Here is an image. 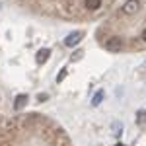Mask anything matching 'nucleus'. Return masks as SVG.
Masks as SVG:
<instances>
[{
	"mask_svg": "<svg viewBox=\"0 0 146 146\" xmlns=\"http://www.w3.org/2000/svg\"><path fill=\"white\" fill-rule=\"evenodd\" d=\"M105 51H109V53H121L123 51V39L121 37H117V35H111L109 39H105Z\"/></svg>",
	"mask_w": 146,
	"mask_h": 146,
	"instance_id": "f257e3e1",
	"label": "nucleus"
},
{
	"mask_svg": "<svg viewBox=\"0 0 146 146\" xmlns=\"http://www.w3.org/2000/svg\"><path fill=\"white\" fill-rule=\"evenodd\" d=\"M47 98H49L47 94H39V96H37V101H47Z\"/></svg>",
	"mask_w": 146,
	"mask_h": 146,
	"instance_id": "f8f14e48",
	"label": "nucleus"
},
{
	"mask_svg": "<svg viewBox=\"0 0 146 146\" xmlns=\"http://www.w3.org/2000/svg\"><path fill=\"white\" fill-rule=\"evenodd\" d=\"M144 68H146V64H144Z\"/></svg>",
	"mask_w": 146,
	"mask_h": 146,
	"instance_id": "2eb2a0df",
	"label": "nucleus"
},
{
	"mask_svg": "<svg viewBox=\"0 0 146 146\" xmlns=\"http://www.w3.org/2000/svg\"><path fill=\"white\" fill-rule=\"evenodd\" d=\"M27 94H20V96H16V101H14V109L16 111H22L23 107L27 105Z\"/></svg>",
	"mask_w": 146,
	"mask_h": 146,
	"instance_id": "423d86ee",
	"label": "nucleus"
},
{
	"mask_svg": "<svg viewBox=\"0 0 146 146\" xmlns=\"http://www.w3.org/2000/svg\"><path fill=\"white\" fill-rule=\"evenodd\" d=\"M66 74H68V70H66V68H62V70H60V74L56 76V82H62V80L66 78Z\"/></svg>",
	"mask_w": 146,
	"mask_h": 146,
	"instance_id": "9b49d317",
	"label": "nucleus"
},
{
	"mask_svg": "<svg viewBox=\"0 0 146 146\" xmlns=\"http://www.w3.org/2000/svg\"><path fill=\"white\" fill-rule=\"evenodd\" d=\"M138 10H140V0H127L121 6V14L123 16H135Z\"/></svg>",
	"mask_w": 146,
	"mask_h": 146,
	"instance_id": "f03ea898",
	"label": "nucleus"
},
{
	"mask_svg": "<svg viewBox=\"0 0 146 146\" xmlns=\"http://www.w3.org/2000/svg\"><path fill=\"white\" fill-rule=\"evenodd\" d=\"M82 39H84V31H72V33L64 39V45L66 47H76Z\"/></svg>",
	"mask_w": 146,
	"mask_h": 146,
	"instance_id": "7ed1b4c3",
	"label": "nucleus"
},
{
	"mask_svg": "<svg viewBox=\"0 0 146 146\" xmlns=\"http://www.w3.org/2000/svg\"><path fill=\"white\" fill-rule=\"evenodd\" d=\"M55 146H70V138L68 135L62 131V129H56V135H55Z\"/></svg>",
	"mask_w": 146,
	"mask_h": 146,
	"instance_id": "20e7f679",
	"label": "nucleus"
},
{
	"mask_svg": "<svg viewBox=\"0 0 146 146\" xmlns=\"http://www.w3.org/2000/svg\"><path fill=\"white\" fill-rule=\"evenodd\" d=\"M82 56H84V51H82V49H78V51H74V55L70 56V60H72V62H78Z\"/></svg>",
	"mask_w": 146,
	"mask_h": 146,
	"instance_id": "9d476101",
	"label": "nucleus"
},
{
	"mask_svg": "<svg viewBox=\"0 0 146 146\" xmlns=\"http://www.w3.org/2000/svg\"><path fill=\"white\" fill-rule=\"evenodd\" d=\"M82 6H84L88 12H98L101 6H103V0H84Z\"/></svg>",
	"mask_w": 146,
	"mask_h": 146,
	"instance_id": "39448f33",
	"label": "nucleus"
},
{
	"mask_svg": "<svg viewBox=\"0 0 146 146\" xmlns=\"http://www.w3.org/2000/svg\"><path fill=\"white\" fill-rule=\"evenodd\" d=\"M135 121H136V125H138V127L146 125V109H140V111H136Z\"/></svg>",
	"mask_w": 146,
	"mask_h": 146,
	"instance_id": "6e6552de",
	"label": "nucleus"
},
{
	"mask_svg": "<svg viewBox=\"0 0 146 146\" xmlns=\"http://www.w3.org/2000/svg\"><path fill=\"white\" fill-rule=\"evenodd\" d=\"M117 146H123V144H117Z\"/></svg>",
	"mask_w": 146,
	"mask_h": 146,
	"instance_id": "4468645a",
	"label": "nucleus"
},
{
	"mask_svg": "<svg viewBox=\"0 0 146 146\" xmlns=\"http://www.w3.org/2000/svg\"><path fill=\"white\" fill-rule=\"evenodd\" d=\"M103 96H105V92L98 90V92H96V96H94V100H92V105H100L101 101H103Z\"/></svg>",
	"mask_w": 146,
	"mask_h": 146,
	"instance_id": "1a4fd4ad",
	"label": "nucleus"
},
{
	"mask_svg": "<svg viewBox=\"0 0 146 146\" xmlns=\"http://www.w3.org/2000/svg\"><path fill=\"white\" fill-rule=\"evenodd\" d=\"M140 39H142V41H144V43H146V27H144V29H142V33H140Z\"/></svg>",
	"mask_w": 146,
	"mask_h": 146,
	"instance_id": "ddd939ff",
	"label": "nucleus"
},
{
	"mask_svg": "<svg viewBox=\"0 0 146 146\" xmlns=\"http://www.w3.org/2000/svg\"><path fill=\"white\" fill-rule=\"evenodd\" d=\"M49 56H51V51L49 49H39L37 55H35V62L37 64H45L47 60H49Z\"/></svg>",
	"mask_w": 146,
	"mask_h": 146,
	"instance_id": "0eeeda50",
	"label": "nucleus"
}]
</instances>
